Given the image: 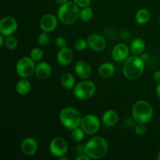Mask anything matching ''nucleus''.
Masks as SVG:
<instances>
[{
	"mask_svg": "<svg viewBox=\"0 0 160 160\" xmlns=\"http://www.w3.org/2000/svg\"><path fill=\"white\" fill-rule=\"evenodd\" d=\"M60 84L67 90L73 88L75 86V79L73 74L70 73H64L60 77Z\"/></svg>",
	"mask_w": 160,
	"mask_h": 160,
	"instance_id": "4be33fe9",
	"label": "nucleus"
},
{
	"mask_svg": "<svg viewBox=\"0 0 160 160\" xmlns=\"http://www.w3.org/2000/svg\"><path fill=\"white\" fill-rule=\"evenodd\" d=\"M52 73V67L48 62H41L38 65H36L35 73L38 79L45 80L50 77Z\"/></svg>",
	"mask_w": 160,
	"mask_h": 160,
	"instance_id": "dca6fc26",
	"label": "nucleus"
},
{
	"mask_svg": "<svg viewBox=\"0 0 160 160\" xmlns=\"http://www.w3.org/2000/svg\"><path fill=\"white\" fill-rule=\"evenodd\" d=\"M157 159L160 160V150L159 151V152H158V155H157Z\"/></svg>",
	"mask_w": 160,
	"mask_h": 160,
	"instance_id": "58836bf2",
	"label": "nucleus"
},
{
	"mask_svg": "<svg viewBox=\"0 0 160 160\" xmlns=\"http://www.w3.org/2000/svg\"><path fill=\"white\" fill-rule=\"evenodd\" d=\"M4 35L1 34L0 35V47H2L5 45V39H4Z\"/></svg>",
	"mask_w": 160,
	"mask_h": 160,
	"instance_id": "f704fd0d",
	"label": "nucleus"
},
{
	"mask_svg": "<svg viewBox=\"0 0 160 160\" xmlns=\"http://www.w3.org/2000/svg\"><path fill=\"white\" fill-rule=\"evenodd\" d=\"M118 114L117 113V112L112 110V109H109V110L106 111L103 113L102 117V121L103 124L105 126L108 127V128L115 126L117 122H118Z\"/></svg>",
	"mask_w": 160,
	"mask_h": 160,
	"instance_id": "a211bd4d",
	"label": "nucleus"
},
{
	"mask_svg": "<svg viewBox=\"0 0 160 160\" xmlns=\"http://www.w3.org/2000/svg\"><path fill=\"white\" fill-rule=\"evenodd\" d=\"M35 61L30 56H25L17 61L16 64V72L22 78H28L35 73Z\"/></svg>",
	"mask_w": 160,
	"mask_h": 160,
	"instance_id": "0eeeda50",
	"label": "nucleus"
},
{
	"mask_svg": "<svg viewBox=\"0 0 160 160\" xmlns=\"http://www.w3.org/2000/svg\"><path fill=\"white\" fill-rule=\"evenodd\" d=\"M49 152L54 157L59 158L65 156L68 150V144L67 141L60 137L55 138L49 144Z\"/></svg>",
	"mask_w": 160,
	"mask_h": 160,
	"instance_id": "1a4fd4ad",
	"label": "nucleus"
},
{
	"mask_svg": "<svg viewBox=\"0 0 160 160\" xmlns=\"http://www.w3.org/2000/svg\"><path fill=\"white\" fill-rule=\"evenodd\" d=\"M59 160H67V159H68L67 157H65V156H61V157H59Z\"/></svg>",
	"mask_w": 160,
	"mask_h": 160,
	"instance_id": "4c0bfd02",
	"label": "nucleus"
},
{
	"mask_svg": "<svg viewBox=\"0 0 160 160\" xmlns=\"http://www.w3.org/2000/svg\"><path fill=\"white\" fill-rule=\"evenodd\" d=\"M16 92L21 95H27L31 89V84L27 78L20 80L16 84Z\"/></svg>",
	"mask_w": 160,
	"mask_h": 160,
	"instance_id": "412c9836",
	"label": "nucleus"
},
{
	"mask_svg": "<svg viewBox=\"0 0 160 160\" xmlns=\"http://www.w3.org/2000/svg\"><path fill=\"white\" fill-rule=\"evenodd\" d=\"M75 73L81 79H88L92 76V69L88 62L84 61H78L74 67Z\"/></svg>",
	"mask_w": 160,
	"mask_h": 160,
	"instance_id": "2eb2a0df",
	"label": "nucleus"
},
{
	"mask_svg": "<svg viewBox=\"0 0 160 160\" xmlns=\"http://www.w3.org/2000/svg\"><path fill=\"white\" fill-rule=\"evenodd\" d=\"M109 145L105 138L100 136L91 138L84 145V152L91 159H101L106 156Z\"/></svg>",
	"mask_w": 160,
	"mask_h": 160,
	"instance_id": "f03ea898",
	"label": "nucleus"
},
{
	"mask_svg": "<svg viewBox=\"0 0 160 160\" xmlns=\"http://www.w3.org/2000/svg\"><path fill=\"white\" fill-rule=\"evenodd\" d=\"M88 45V42L87 40H84L83 38H79L74 43V47L78 51H83V50L86 49Z\"/></svg>",
	"mask_w": 160,
	"mask_h": 160,
	"instance_id": "c85d7f7f",
	"label": "nucleus"
},
{
	"mask_svg": "<svg viewBox=\"0 0 160 160\" xmlns=\"http://www.w3.org/2000/svg\"><path fill=\"white\" fill-rule=\"evenodd\" d=\"M81 120V113L75 108L66 107L59 113V121L62 126L70 131L80 127Z\"/></svg>",
	"mask_w": 160,
	"mask_h": 160,
	"instance_id": "20e7f679",
	"label": "nucleus"
},
{
	"mask_svg": "<svg viewBox=\"0 0 160 160\" xmlns=\"http://www.w3.org/2000/svg\"><path fill=\"white\" fill-rule=\"evenodd\" d=\"M17 45H18V41L16 38L14 36L10 35L7 36L6 38L5 39V46L7 49L9 50H13L15 49L17 47Z\"/></svg>",
	"mask_w": 160,
	"mask_h": 160,
	"instance_id": "a878e982",
	"label": "nucleus"
},
{
	"mask_svg": "<svg viewBox=\"0 0 160 160\" xmlns=\"http://www.w3.org/2000/svg\"><path fill=\"white\" fill-rule=\"evenodd\" d=\"M150 18H151V14L146 9H139L135 14V21L138 24H145L149 21Z\"/></svg>",
	"mask_w": 160,
	"mask_h": 160,
	"instance_id": "5701e85b",
	"label": "nucleus"
},
{
	"mask_svg": "<svg viewBox=\"0 0 160 160\" xmlns=\"http://www.w3.org/2000/svg\"><path fill=\"white\" fill-rule=\"evenodd\" d=\"M84 134L85 133L81 129V127H78V128L72 130L70 137H71V139L73 142H76V143H79V142H82L83 139H84Z\"/></svg>",
	"mask_w": 160,
	"mask_h": 160,
	"instance_id": "b1692460",
	"label": "nucleus"
},
{
	"mask_svg": "<svg viewBox=\"0 0 160 160\" xmlns=\"http://www.w3.org/2000/svg\"><path fill=\"white\" fill-rule=\"evenodd\" d=\"M57 16L58 19L64 24H73L80 18L79 6L73 1H67L59 6Z\"/></svg>",
	"mask_w": 160,
	"mask_h": 160,
	"instance_id": "7ed1b4c3",
	"label": "nucleus"
},
{
	"mask_svg": "<svg viewBox=\"0 0 160 160\" xmlns=\"http://www.w3.org/2000/svg\"><path fill=\"white\" fill-rule=\"evenodd\" d=\"M73 60V52L67 47L60 48L57 54V61L60 65L67 66Z\"/></svg>",
	"mask_w": 160,
	"mask_h": 160,
	"instance_id": "f3484780",
	"label": "nucleus"
},
{
	"mask_svg": "<svg viewBox=\"0 0 160 160\" xmlns=\"http://www.w3.org/2000/svg\"><path fill=\"white\" fill-rule=\"evenodd\" d=\"M20 148H21L22 152L25 156H34L37 152L38 145L37 142L34 138H27L23 140L21 145H20Z\"/></svg>",
	"mask_w": 160,
	"mask_h": 160,
	"instance_id": "4468645a",
	"label": "nucleus"
},
{
	"mask_svg": "<svg viewBox=\"0 0 160 160\" xmlns=\"http://www.w3.org/2000/svg\"><path fill=\"white\" fill-rule=\"evenodd\" d=\"M156 94H157L158 97L160 98V83H159L156 87Z\"/></svg>",
	"mask_w": 160,
	"mask_h": 160,
	"instance_id": "c9c22d12",
	"label": "nucleus"
},
{
	"mask_svg": "<svg viewBox=\"0 0 160 160\" xmlns=\"http://www.w3.org/2000/svg\"><path fill=\"white\" fill-rule=\"evenodd\" d=\"M129 48L125 44L120 43L116 45L112 51V57L116 62H124L129 57Z\"/></svg>",
	"mask_w": 160,
	"mask_h": 160,
	"instance_id": "ddd939ff",
	"label": "nucleus"
},
{
	"mask_svg": "<svg viewBox=\"0 0 160 160\" xmlns=\"http://www.w3.org/2000/svg\"><path fill=\"white\" fill-rule=\"evenodd\" d=\"M159 24H160V17H159Z\"/></svg>",
	"mask_w": 160,
	"mask_h": 160,
	"instance_id": "ea45409f",
	"label": "nucleus"
},
{
	"mask_svg": "<svg viewBox=\"0 0 160 160\" xmlns=\"http://www.w3.org/2000/svg\"><path fill=\"white\" fill-rule=\"evenodd\" d=\"M98 74L103 78H109L113 75L115 72V67L111 62H104L98 67Z\"/></svg>",
	"mask_w": 160,
	"mask_h": 160,
	"instance_id": "6ab92c4d",
	"label": "nucleus"
},
{
	"mask_svg": "<svg viewBox=\"0 0 160 160\" xmlns=\"http://www.w3.org/2000/svg\"><path fill=\"white\" fill-rule=\"evenodd\" d=\"M58 20L53 14H46L43 16L40 20V28L42 31L50 33L52 32L56 28Z\"/></svg>",
	"mask_w": 160,
	"mask_h": 160,
	"instance_id": "f8f14e48",
	"label": "nucleus"
},
{
	"mask_svg": "<svg viewBox=\"0 0 160 160\" xmlns=\"http://www.w3.org/2000/svg\"><path fill=\"white\" fill-rule=\"evenodd\" d=\"M75 2V4L81 8L86 7V6H89L91 4L92 0H73Z\"/></svg>",
	"mask_w": 160,
	"mask_h": 160,
	"instance_id": "2f4dec72",
	"label": "nucleus"
},
{
	"mask_svg": "<svg viewBox=\"0 0 160 160\" xmlns=\"http://www.w3.org/2000/svg\"><path fill=\"white\" fill-rule=\"evenodd\" d=\"M96 88L94 82L84 79L73 88V95L79 100H87L92 98L95 93Z\"/></svg>",
	"mask_w": 160,
	"mask_h": 160,
	"instance_id": "423d86ee",
	"label": "nucleus"
},
{
	"mask_svg": "<svg viewBox=\"0 0 160 160\" xmlns=\"http://www.w3.org/2000/svg\"><path fill=\"white\" fill-rule=\"evenodd\" d=\"M87 42L89 48L95 52L102 51L106 46V39L98 34H90L87 38Z\"/></svg>",
	"mask_w": 160,
	"mask_h": 160,
	"instance_id": "9b49d317",
	"label": "nucleus"
},
{
	"mask_svg": "<svg viewBox=\"0 0 160 160\" xmlns=\"http://www.w3.org/2000/svg\"><path fill=\"white\" fill-rule=\"evenodd\" d=\"M145 70V62L142 57L137 55L129 56L123 66V73L125 78L131 81H135L142 76Z\"/></svg>",
	"mask_w": 160,
	"mask_h": 160,
	"instance_id": "f257e3e1",
	"label": "nucleus"
},
{
	"mask_svg": "<svg viewBox=\"0 0 160 160\" xmlns=\"http://www.w3.org/2000/svg\"><path fill=\"white\" fill-rule=\"evenodd\" d=\"M145 48V43L143 41V39L139 38H134V40L131 42V45H130V49L132 52V53L134 55H137V56H139V55L142 54L144 52Z\"/></svg>",
	"mask_w": 160,
	"mask_h": 160,
	"instance_id": "aec40b11",
	"label": "nucleus"
},
{
	"mask_svg": "<svg viewBox=\"0 0 160 160\" xmlns=\"http://www.w3.org/2000/svg\"><path fill=\"white\" fill-rule=\"evenodd\" d=\"M132 117L136 123H145L149 121L153 116V109L149 102L144 100L137 101L132 107Z\"/></svg>",
	"mask_w": 160,
	"mask_h": 160,
	"instance_id": "39448f33",
	"label": "nucleus"
},
{
	"mask_svg": "<svg viewBox=\"0 0 160 160\" xmlns=\"http://www.w3.org/2000/svg\"><path fill=\"white\" fill-rule=\"evenodd\" d=\"M56 45L59 49L67 47V40L65 39V38L62 37V36H59L58 38H56Z\"/></svg>",
	"mask_w": 160,
	"mask_h": 160,
	"instance_id": "7c9ffc66",
	"label": "nucleus"
},
{
	"mask_svg": "<svg viewBox=\"0 0 160 160\" xmlns=\"http://www.w3.org/2000/svg\"><path fill=\"white\" fill-rule=\"evenodd\" d=\"M134 131L136 134L138 135H143L146 132V127L145 123H137V124L134 126Z\"/></svg>",
	"mask_w": 160,
	"mask_h": 160,
	"instance_id": "c756f323",
	"label": "nucleus"
},
{
	"mask_svg": "<svg viewBox=\"0 0 160 160\" xmlns=\"http://www.w3.org/2000/svg\"><path fill=\"white\" fill-rule=\"evenodd\" d=\"M67 1H68V0H55V2H56V3H58V4H60V5L67 2Z\"/></svg>",
	"mask_w": 160,
	"mask_h": 160,
	"instance_id": "e433bc0d",
	"label": "nucleus"
},
{
	"mask_svg": "<svg viewBox=\"0 0 160 160\" xmlns=\"http://www.w3.org/2000/svg\"><path fill=\"white\" fill-rule=\"evenodd\" d=\"M49 39L50 38L48 35V33L42 31L38 37V43L40 46H45L49 42Z\"/></svg>",
	"mask_w": 160,
	"mask_h": 160,
	"instance_id": "cd10ccee",
	"label": "nucleus"
},
{
	"mask_svg": "<svg viewBox=\"0 0 160 160\" xmlns=\"http://www.w3.org/2000/svg\"><path fill=\"white\" fill-rule=\"evenodd\" d=\"M80 127L85 134L92 135L96 134L99 131L100 121L96 116L88 114L82 117Z\"/></svg>",
	"mask_w": 160,
	"mask_h": 160,
	"instance_id": "6e6552de",
	"label": "nucleus"
},
{
	"mask_svg": "<svg viewBox=\"0 0 160 160\" xmlns=\"http://www.w3.org/2000/svg\"><path fill=\"white\" fill-rule=\"evenodd\" d=\"M93 17V11L90 6H86L80 10V19L84 22H88Z\"/></svg>",
	"mask_w": 160,
	"mask_h": 160,
	"instance_id": "393cba45",
	"label": "nucleus"
},
{
	"mask_svg": "<svg viewBox=\"0 0 160 160\" xmlns=\"http://www.w3.org/2000/svg\"><path fill=\"white\" fill-rule=\"evenodd\" d=\"M154 80L156 81V82L160 83V70H156L154 73Z\"/></svg>",
	"mask_w": 160,
	"mask_h": 160,
	"instance_id": "72a5a7b5",
	"label": "nucleus"
},
{
	"mask_svg": "<svg viewBox=\"0 0 160 160\" xmlns=\"http://www.w3.org/2000/svg\"><path fill=\"white\" fill-rule=\"evenodd\" d=\"M30 56L32 58L33 60L38 62V61H40L43 58L44 52L42 48H34L31 50V53H30Z\"/></svg>",
	"mask_w": 160,
	"mask_h": 160,
	"instance_id": "bb28decb",
	"label": "nucleus"
},
{
	"mask_svg": "<svg viewBox=\"0 0 160 160\" xmlns=\"http://www.w3.org/2000/svg\"><path fill=\"white\" fill-rule=\"evenodd\" d=\"M77 160H91V158L86 154H81L79 155L76 157Z\"/></svg>",
	"mask_w": 160,
	"mask_h": 160,
	"instance_id": "473e14b6",
	"label": "nucleus"
},
{
	"mask_svg": "<svg viewBox=\"0 0 160 160\" xmlns=\"http://www.w3.org/2000/svg\"><path fill=\"white\" fill-rule=\"evenodd\" d=\"M17 29V22L11 16L4 17L0 20V33L5 37L12 35Z\"/></svg>",
	"mask_w": 160,
	"mask_h": 160,
	"instance_id": "9d476101",
	"label": "nucleus"
}]
</instances>
